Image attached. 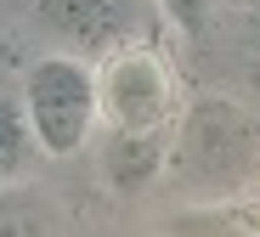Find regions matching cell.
Returning <instances> with one entry per match:
<instances>
[{
  "instance_id": "cell-6",
  "label": "cell",
  "mask_w": 260,
  "mask_h": 237,
  "mask_svg": "<svg viewBox=\"0 0 260 237\" xmlns=\"http://www.w3.org/2000/svg\"><path fill=\"white\" fill-rule=\"evenodd\" d=\"M34 153H40V147H34V130H28L23 102H12L6 90H0V186H12V181L28 170Z\"/></svg>"
},
{
  "instance_id": "cell-4",
  "label": "cell",
  "mask_w": 260,
  "mask_h": 237,
  "mask_svg": "<svg viewBox=\"0 0 260 237\" xmlns=\"http://www.w3.org/2000/svg\"><path fill=\"white\" fill-rule=\"evenodd\" d=\"M34 17L46 23L68 51L108 57L124 40H136L147 23V0H34Z\"/></svg>"
},
{
  "instance_id": "cell-2",
  "label": "cell",
  "mask_w": 260,
  "mask_h": 237,
  "mask_svg": "<svg viewBox=\"0 0 260 237\" xmlns=\"http://www.w3.org/2000/svg\"><path fill=\"white\" fill-rule=\"evenodd\" d=\"M102 90V124L108 130H136V136H170L181 119V90L170 62L147 40H124L119 51L102 57L96 68Z\"/></svg>"
},
{
  "instance_id": "cell-5",
  "label": "cell",
  "mask_w": 260,
  "mask_h": 237,
  "mask_svg": "<svg viewBox=\"0 0 260 237\" xmlns=\"http://www.w3.org/2000/svg\"><path fill=\"white\" fill-rule=\"evenodd\" d=\"M102 170L119 192H142V186L170 164V136H136V130H108Z\"/></svg>"
},
{
  "instance_id": "cell-9",
  "label": "cell",
  "mask_w": 260,
  "mask_h": 237,
  "mask_svg": "<svg viewBox=\"0 0 260 237\" xmlns=\"http://www.w3.org/2000/svg\"><path fill=\"white\" fill-rule=\"evenodd\" d=\"M243 12H249V23H260V0H243Z\"/></svg>"
},
{
  "instance_id": "cell-3",
  "label": "cell",
  "mask_w": 260,
  "mask_h": 237,
  "mask_svg": "<svg viewBox=\"0 0 260 237\" xmlns=\"http://www.w3.org/2000/svg\"><path fill=\"white\" fill-rule=\"evenodd\" d=\"M170 158H181L192 175H204L209 186L232 192V186L260 175V124L238 102L198 96L181 113V136H176V147H170Z\"/></svg>"
},
{
  "instance_id": "cell-1",
  "label": "cell",
  "mask_w": 260,
  "mask_h": 237,
  "mask_svg": "<svg viewBox=\"0 0 260 237\" xmlns=\"http://www.w3.org/2000/svg\"><path fill=\"white\" fill-rule=\"evenodd\" d=\"M23 113H28V130H34V147L46 158H74L102 124V90H96L91 57L57 51V57L28 62Z\"/></svg>"
},
{
  "instance_id": "cell-8",
  "label": "cell",
  "mask_w": 260,
  "mask_h": 237,
  "mask_svg": "<svg viewBox=\"0 0 260 237\" xmlns=\"http://www.w3.org/2000/svg\"><path fill=\"white\" fill-rule=\"evenodd\" d=\"M164 6V17L176 23L181 34H204V23H209V12H215V0H158Z\"/></svg>"
},
{
  "instance_id": "cell-7",
  "label": "cell",
  "mask_w": 260,
  "mask_h": 237,
  "mask_svg": "<svg viewBox=\"0 0 260 237\" xmlns=\"http://www.w3.org/2000/svg\"><path fill=\"white\" fill-rule=\"evenodd\" d=\"M170 231H260V209L243 204H198L170 220Z\"/></svg>"
}]
</instances>
